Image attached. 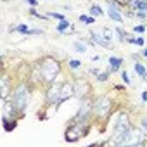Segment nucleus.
Wrapping results in <instances>:
<instances>
[{
    "label": "nucleus",
    "mask_w": 147,
    "mask_h": 147,
    "mask_svg": "<svg viewBox=\"0 0 147 147\" xmlns=\"http://www.w3.org/2000/svg\"><path fill=\"white\" fill-rule=\"evenodd\" d=\"M71 97H75V85H73V82L55 80L50 85H47V88H45V106L47 107L55 106V109H57L62 102H66Z\"/></svg>",
    "instance_id": "1"
},
{
    "label": "nucleus",
    "mask_w": 147,
    "mask_h": 147,
    "mask_svg": "<svg viewBox=\"0 0 147 147\" xmlns=\"http://www.w3.org/2000/svg\"><path fill=\"white\" fill-rule=\"evenodd\" d=\"M31 83L26 82V80H19L14 87H12V92L9 95V102L14 106V109L21 114V118L26 114V109H28V104H30V97H31Z\"/></svg>",
    "instance_id": "2"
},
{
    "label": "nucleus",
    "mask_w": 147,
    "mask_h": 147,
    "mask_svg": "<svg viewBox=\"0 0 147 147\" xmlns=\"http://www.w3.org/2000/svg\"><path fill=\"white\" fill-rule=\"evenodd\" d=\"M133 123L128 116V113H119L116 123H114V128H113V137H111V144L114 145H128V140H130V133L133 130Z\"/></svg>",
    "instance_id": "3"
},
{
    "label": "nucleus",
    "mask_w": 147,
    "mask_h": 147,
    "mask_svg": "<svg viewBox=\"0 0 147 147\" xmlns=\"http://www.w3.org/2000/svg\"><path fill=\"white\" fill-rule=\"evenodd\" d=\"M94 119H75L73 118L69 125L64 130V140L66 142H78L83 137H87L92 130Z\"/></svg>",
    "instance_id": "4"
},
{
    "label": "nucleus",
    "mask_w": 147,
    "mask_h": 147,
    "mask_svg": "<svg viewBox=\"0 0 147 147\" xmlns=\"http://www.w3.org/2000/svg\"><path fill=\"white\" fill-rule=\"evenodd\" d=\"M114 111V100L109 95H99L94 99V119L106 123Z\"/></svg>",
    "instance_id": "5"
},
{
    "label": "nucleus",
    "mask_w": 147,
    "mask_h": 147,
    "mask_svg": "<svg viewBox=\"0 0 147 147\" xmlns=\"http://www.w3.org/2000/svg\"><path fill=\"white\" fill-rule=\"evenodd\" d=\"M73 85H75V97H78L80 100L85 99V97H92V83L87 80V78H80L76 76L75 80H73Z\"/></svg>",
    "instance_id": "6"
},
{
    "label": "nucleus",
    "mask_w": 147,
    "mask_h": 147,
    "mask_svg": "<svg viewBox=\"0 0 147 147\" xmlns=\"http://www.w3.org/2000/svg\"><path fill=\"white\" fill-rule=\"evenodd\" d=\"M73 118H75V119H94V99L92 97L82 99L78 113Z\"/></svg>",
    "instance_id": "7"
},
{
    "label": "nucleus",
    "mask_w": 147,
    "mask_h": 147,
    "mask_svg": "<svg viewBox=\"0 0 147 147\" xmlns=\"http://www.w3.org/2000/svg\"><path fill=\"white\" fill-rule=\"evenodd\" d=\"M2 88H0V97L2 99H9V95H11V92H12V87H14V82H12V78L7 75V73L4 71V75H2Z\"/></svg>",
    "instance_id": "8"
},
{
    "label": "nucleus",
    "mask_w": 147,
    "mask_h": 147,
    "mask_svg": "<svg viewBox=\"0 0 147 147\" xmlns=\"http://www.w3.org/2000/svg\"><path fill=\"white\" fill-rule=\"evenodd\" d=\"M90 36H92V42L95 43V45H99V47H104V49H111L113 50V42H109V40H106L104 36H102V33L100 31H90Z\"/></svg>",
    "instance_id": "9"
},
{
    "label": "nucleus",
    "mask_w": 147,
    "mask_h": 147,
    "mask_svg": "<svg viewBox=\"0 0 147 147\" xmlns=\"http://www.w3.org/2000/svg\"><path fill=\"white\" fill-rule=\"evenodd\" d=\"M107 62H109V67H107V71L111 73H116V71H119L121 69V66H123V57H116V55H111L109 59H107Z\"/></svg>",
    "instance_id": "10"
},
{
    "label": "nucleus",
    "mask_w": 147,
    "mask_h": 147,
    "mask_svg": "<svg viewBox=\"0 0 147 147\" xmlns=\"http://www.w3.org/2000/svg\"><path fill=\"white\" fill-rule=\"evenodd\" d=\"M126 9H130V11H144V12H147V0H130V4H128Z\"/></svg>",
    "instance_id": "11"
},
{
    "label": "nucleus",
    "mask_w": 147,
    "mask_h": 147,
    "mask_svg": "<svg viewBox=\"0 0 147 147\" xmlns=\"http://www.w3.org/2000/svg\"><path fill=\"white\" fill-rule=\"evenodd\" d=\"M2 123H4V130L5 131H12L18 126V118H11V116H4L2 114Z\"/></svg>",
    "instance_id": "12"
},
{
    "label": "nucleus",
    "mask_w": 147,
    "mask_h": 147,
    "mask_svg": "<svg viewBox=\"0 0 147 147\" xmlns=\"http://www.w3.org/2000/svg\"><path fill=\"white\" fill-rule=\"evenodd\" d=\"M87 43L88 45H95L92 40H76L75 43H73V49H75L78 54H85L87 52Z\"/></svg>",
    "instance_id": "13"
},
{
    "label": "nucleus",
    "mask_w": 147,
    "mask_h": 147,
    "mask_svg": "<svg viewBox=\"0 0 147 147\" xmlns=\"http://www.w3.org/2000/svg\"><path fill=\"white\" fill-rule=\"evenodd\" d=\"M106 14H107V18L111 19V21H114V23H118V24H121L125 19H123V12H119V11H113V9H107L106 11Z\"/></svg>",
    "instance_id": "14"
},
{
    "label": "nucleus",
    "mask_w": 147,
    "mask_h": 147,
    "mask_svg": "<svg viewBox=\"0 0 147 147\" xmlns=\"http://www.w3.org/2000/svg\"><path fill=\"white\" fill-rule=\"evenodd\" d=\"M133 69H135V73H137L140 78H144V80L147 82V69H145V66H144L140 61H135V62H133Z\"/></svg>",
    "instance_id": "15"
},
{
    "label": "nucleus",
    "mask_w": 147,
    "mask_h": 147,
    "mask_svg": "<svg viewBox=\"0 0 147 147\" xmlns=\"http://www.w3.org/2000/svg\"><path fill=\"white\" fill-rule=\"evenodd\" d=\"M11 31H16V33H21V35H28V31H30V28H28V24H24V23H21V24H18V26H12L11 28Z\"/></svg>",
    "instance_id": "16"
},
{
    "label": "nucleus",
    "mask_w": 147,
    "mask_h": 147,
    "mask_svg": "<svg viewBox=\"0 0 147 147\" xmlns=\"http://www.w3.org/2000/svg\"><path fill=\"white\" fill-rule=\"evenodd\" d=\"M114 31H116V35H118V40H119L121 43H125V42L128 40V33H126V31H125L121 26H116V28H114Z\"/></svg>",
    "instance_id": "17"
},
{
    "label": "nucleus",
    "mask_w": 147,
    "mask_h": 147,
    "mask_svg": "<svg viewBox=\"0 0 147 147\" xmlns=\"http://www.w3.org/2000/svg\"><path fill=\"white\" fill-rule=\"evenodd\" d=\"M69 28H71V23H69L67 19H62V21L55 26V31H57V33H64V31L69 30Z\"/></svg>",
    "instance_id": "18"
},
{
    "label": "nucleus",
    "mask_w": 147,
    "mask_h": 147,
    "mask_svg": "<svg viewBox=\"0 0 147 147\" xmlns=\"http://www.w3.org/2000/svg\"><path fill=\"white\" fill-rule=\"evenodd\" d=\"M90 16H94V18H95V16H97V18H99V16H104V11L100 9L99 4H92V5H90Z\"/></svg>",
    "instance_id": "19"
},
{
    "label": "nucleus",
    "mask_w": 147,
    "mask_h": 147,
    "mask_svg": "<svg viewBox=\"0 0 147 147\" xmlns=\"http://www.w3.org/2000/svg\"><path fill=\"white\" fill-rule=\"evenodd\" d=\"M82 61H78V59H69V62H67V67L71 69V71H76V69H80L82 67Z\"/></svg>",
    "instance_id": "20"
},
{
    "label": "nucleus",
    "mask_w": 147,
    "mask_h": 147,
    "mask_svg": "<svg viewBox=\"0 0 147 147\" xmlns=\"http://www.w3.org/2000/svg\"><path fill=\"white\" fill-rule=\"evenodd\" d=\"M144 38L142 36H128V40H126V43H133V45H138V47H144Z\"/></svg>",
    "instance_id": "21"
},
{
    "label": "nucleus",
    "mask_w": 147,
    "mask_h": 147,
    "mask_svg": "<svg viewBox=\"0 0 147 147\" xmlns=\"http://www.w3.org/2000/svg\"><path fill=\"white\" fill-rule=\"evenodd\" d=\"M80 21H82L83 24L90 26V24H94V23H95V18H94V16H87V14H80Z\"/></svg>",
    "instance_id": "22"
},
{
    "label": "nucleus",
    "mask_w": 147,
    "mask_h": 147,
    "mask_svg": "<svg viewBox=\"0 0 147 147\" xmlns=\"http://www.w3.org/2000/svg\"><path fill=\"white\" fill-rule=\"evenodd\" d=\"M109 76H111V73H109V71H104V73H99L95 78H97L99 83H106V82L109 80Z\"/></svg>",
    "instance_id": "23"
},
{
    "label": "nucleus",
    "mask_w": 147,
    "mask_h": 147,
    "mask_svg": "<svg viewBox=\"0 0 147 147\" xmlns=\"http://www.w3.org/2000/svg\"><path fill=\"white\" fill-rule=\"evenodd\" d=\"M99 31L102 33V36H104L106 40H109V42H113V31H111L109 28H106V26H104V28H100Z\"/></svg>",
    "instance_id": "24"
},
{
    "label": "nucleus",
    "mask_w": 147,
    "mask_h": 147,
    "mask_svg": "<svg viewBox=\"0 0 147 147\" xmlns=\"http://www.w3.org/2000/svg\"><path fill=\"white\" fill-rule=\"evenodd\" d=\"M47 14H49V18H52V19H59V21L64 19V16H62L61 12H54V11H50V12H47Z\"/></svg>",
    "instance_id": "25"
},
{
    "label": "nucleus",
    "mask_w": 147,
    "mask_h": 147,
    "mask_svg": "<svg viewBox=\"0 0 147 147\" xmlns=\"http://www.w3.org/2000/svg\"><path fill=\"white\" fill-rule=\"evenodd\" d=\"M121 80H123L125 85H130V83H131V80H130V76H128L126 71H121Z\"/></svg>",
    "instance_id": "26"
},
{
    "label": "nucleus",
    "mask_w": 147,
    "mask_h": 147,
    "mask_svg": "<svg viewBox=\"0 0 147 147\" xmlns=\"http://www.w3.org/2000/svg\"><path fill=\"white\" fill-rule=\"evenodd\" d=\"M133 31H135V33H140V35H142V33L145 31V24H135V26H133Z\"/></svg>",
    "instance_id": "27"
},
{
    "label": "nucleus",
    "mask_w": 147,
    "mask_h": 147,
    "mask_svg": "<svg viewBox=\"0 0 147 147\" xmlns=\"http://www.w3.org/2000/svg\"><path fill=\"white\" fill-rule=\"evenodd\" d=\"M140 126L147 131V114H142L140 116Z\"/></svg>",
    "instance_id": "28"
},
{
    "label": "nucleus",
    "mask_w": 147,
    "mask_h": 147,
    "mask_svg": "<svg viewBox=\"0 0 147 147\" xmlns=\"http://www.w3.org/2000/svg\"><path fill=\"white\" fill-rule=\"evenodd\" d=\"M30 35H43V30H30L26 36H30Z\"/></svg>",
    "instance_id": "29"
},
{
    "label": "nucleus",
    "mask_w": 147,
    "mask_h": 147,
    "mask_svg": "<svg viewBox=\"0 0 147 147\" xmlns=\"http://www.w3.org/2000/svg\"><path fill=\"white\" fill-rule=\"evenodd\" d=\"M114 2H118L121 7H128V4H130V0H114Z\"/></svg>",
    "instance_id": "30"
},
{
    "label": "nucleus",
    "mask_w": 147,
    "mask_h": 147,
    "mask_svg": "<svg viewBox=\"0 0 147 147\" xmlns=\"http://www.w3.org/2000/svg\"><path fill=\"white\" fill-rule=\"evenodd\" d=\"M88 71L92 73V75H94V76H97V75H99V73H100V69H99V67H90Z\"/></svg>",
    "instance_id": "31"
},
{
    "label": "nucleus",
    "mask_w": 147,
    "mask_h": 147,
    "mask_svg": "<svg viewBox=\"0 0 147 147\" xmlns=\"http://www.w3.org/2000/svg\"><path fill=\"white\" fill-rule=\"evenodd\" d=\"M142 102H147V90L142 92Z\"/></svg>",
    "instance_id": "32"
},
{
    "label": "nucleus",
    "mask_w": 147,
    "mask_h": 147,
    "mask_svg": "<svg viewBox=\"0 0 147 147\" xmlns=\"http://www.w3.org/2000/svg\"><path fill=\"white\" fill-rule=\"evenodd\" d=\"M26 2H28V4H30L31 7H36V4H38V2H36V0H26Z\"/></svg>",
    "instance_id": "33"
},
{
    "label": "nucleus",
    "mask_w": 147,
    "mask_h": 147,
    "mask_svg": "<svg viewBox=\"0 0 147 147\" xmlns=\"http://www.w3.org/2000/svg\"><path fill=\"white\" fill-rule=\"evenodd\" d=\"M142 55H144V57H145V59H147V47H145V49H144V50H142Z\"/></svg>",
    "instance_id": "34"
}]
</instances>
